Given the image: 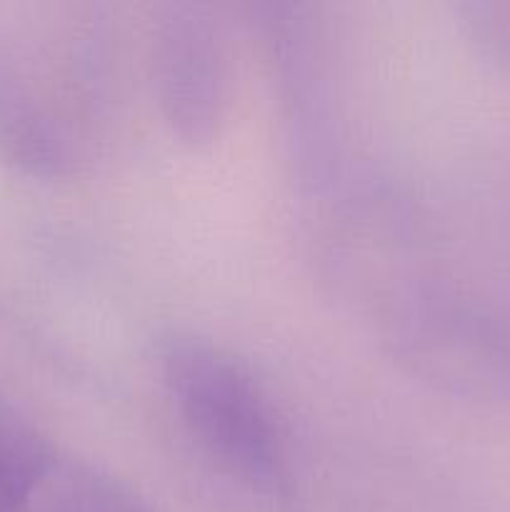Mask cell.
<instances>
[{
    "mask_svg": "<svg viewBox=\"0 0 510 512\" xmlns=\"http://www.w3.org/2000/svg\"><path fill=\"white\" fill-rule=\"evenodd\" d=\"M150 78L168 128L188 145L220 135L230 105V58L208 8L165 5L150 28Z\"/></svg>",
    "mask_w": 510,
    "mask_h": 512,
    "instance_id": "cell-2",
    "label": "cell"
},
{
    "mask_svg": "<svg viewBox=\"0 0 510 512\" xmlns=\"http://www.w3.org/2000/svg\"><path fill=\"white\" fill-rule=\"evenodd\" d=\"M23 512H160L108 470L58 455Z\"/></svg>",
    "mask_w": 510,
    "mask_h": 512,
    "instance_id": "cell-3",
    "label": "cell"
},
{
    "mask_svg": "<svg viewBox=\"0 0 510 512\" xmlns=\"http://www.w3.org/2000/svg\"><path fill=\"white\" fill-rule=\"evenodd\" d=\"M58 458L48 438L0 400V512H23Z\"/></svg>",
    "mask_w": 510,
    "mask_h": 512,
    "instance_id": "cell-4",
    "label": "cell"
},
{
    "mask_svg": "<svg viewBox=\"0 0 510 512\" xmlns=\"http://www.w3.org/2000/svg\"><path fill=\"white\" fill-rule=\"evenodd\" d=\"M160 370L190 435L230 478L260 495L288 493V438L243 363L198 335H173L160 353Z\"/></svg>",
    "mask_w": 510,
    "mask_h": 512,
    "instance_id": "cell-1",
    "label": "cell"
},
{
    "mask_svg": "<svg viewBox=\"0 0 510 512\" xmlns=\"http://www.w3.org/2000/svg\"><path fill=\"white\" fill-rule=\"evenodd\" d=\"M490 30L495 33V40H498L500 50H503V55L508 53L510 55V18L508 20H495V23H490Z\"/></svg>",
    "mask_w": 510,
    "mask_h": 512,
    "instance_id": "cell-5",
    "label": "cell"
}]
</instances>
